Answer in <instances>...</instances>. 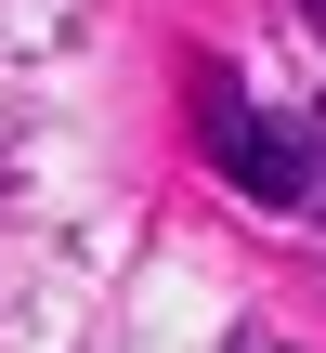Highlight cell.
I'll list each match as a JSON object with an SVG mask.
<instances>
[{
  "label": "cell",
  "mask_w": 326,
  "mask_h": 353,
  "mask_svg": "<svg viewBox=\"0 0 326 353\" xmlns=\"http://www.w3.org/2000/svg\"><path fill=\"white\" fill-rule=\"evenodd\" d=\"M196 131H209V170L235 183V196H261V210H287V223H314L326 210V118L314 105H248L222 65L196 79Z\"/></svg>",
  "instance_id": "1"
},
{
  "label": "cell",
  "mask_w": 326,
  "mask_h": 353,
  "mask_svg": "<svg viewBox=\"0 0 326 353\" xmlns=\"http://www.w3.org/2000/svg\"><path fill=\"white\" fill-rule=\"evenodd\" d=\"M235 353H287V341H274V327H235Z\"/></svg>",
  "instance_id": "2"
},
{
  "label": "cell",
  "mask_w": 326,
  "mask_h": 353,
  "mask_svg": "<svg viewBox=\"0 0 326 353\" xmlns=\"http://www.w3.org/2000/svg\"><path fill=\"white\" fill-rule=\"evenodd\" d=\"M314 26H326V0H314Z\"/></svg>",
  "instance_id": "3"
}]
</instances>
